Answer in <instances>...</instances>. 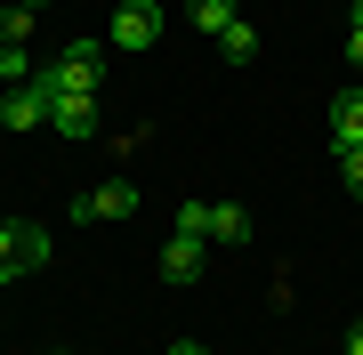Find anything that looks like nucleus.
<instances>
[{"label": "nucleus", "instance_id": "obj_1", "mask_svg": "<svg viewBox=\"0 0 363 355\" xmlns=\"http://www.w3.org/2000/svg\"><path fill=\"white\" fill-rule=\"evenodd\" d=\"M97 65H105V40H73L65 57H49L33 81L49 89V113H57V97H97Z\"/></svg>", "mask_w": 363, "mask_h": 355}, {"label": "nucleus", "instance_id": "obj_2", "mask_svg": "<svg viewBox=\"0 0 363 355\" xmlns=\"http://www.w3.org/2000/svg\"><path fill=\"white\" fill-rule=\"evenodd\" d=\"M0 121H9V130H40V121H49V89H40V81L0 89Z\"/></svg>", "mask_w": 363, "mask_h": 355}, {"label": "nucleus", "instance_id": "obj_3", "mask_svg": "<svg viewBox=\"0 0 363 355\" xmlns=\"http://www.w3.org/2000/svg\"><path fill=\"white\" fill-rule=\"evenodd\" d=\"M154 40H162V9L154 0H130L113 16V49H154Z\"/></svg>", "mask_w": 363, "mask_h": 355}, {"label": "nucleus", "instance_id": "obj_4", "mask_svg": "<svg viewBox=\"0 0 363 355\" xmlns=\"http://www.w3.org/2000/svg\"><path fill=\"white\" fill-rule=\"evenodd\" d=\"M130 210H138V186H130V178H105L97 194L73 202V218H130Z\"/></svg>", "mask_w": 363, "mask_h": 355}, {"label": "nucleus", "instance_id": "obj_5", "mask_svg": "<svg viewBox=\"0 0 363 355\" xmlns=\"http://www.w3.org/2000/svg\"><path fill=\"white\" fill-rule=\"evenodd\" d=\"M347 145H363V89L331 97V154H347Z\"/></svg>", "mask_w": 363, "mask_h": 355}, {"label": "nucleus", "instance_id": "obj_6", "mask_svg": "<svg viewBox=\"0 0 363 355\" xmlns=\"http://www.w3.org/2000/svg\"><path fill=\"white\" fill-rule=\"evenodd\" d=\"M202 275V235H169L162 242V283H194Z\"/></svg>", "mask_w": 363, "mask_h": 355}, {"label": "nucleus", "instance_id": "obj_7", "mask_svg": "<svg viewBox=\"0 0 363 355\" xmlns=\"http://www.w3.org/2000/svg\"><path fill=\"white\" fill-rule=\"evenodd\" d=\"M97 121H105V113H97V97H57L49 130H57V137H97Z\"/></svg>", "mask_w": 363, "mask_h": 355}, {"label": "nucleus", "instance_id": "obj_8", "mask_svg": "<svg viewBox=\"0 0 363 355\" xmlns=\"http://www.w3.org/2000/svg\"><path fill=\"white\" fill-rule=\"evenodd\" d=\"M210 242H250V210L242 202H210Z\"/></svg>", "mask_w": 363, "mask_h": 355}, {"label": "nucleus", "instance_id": "obj_9", "mask_svg": "<svg viewBox=\"0 0 363 355\" xmlns=\"http://www.w3.org/2000/svg\"><path fill=\"white\" fill-rule=\"evenodd\" d=\"M218 49L234 57V65H250V57H259V25H250V16H234V25L218 33Z\"/></svg>", "mask_w": 363, "mask_h": 355}, {"label": "nucleus", "instance_id": "obj_10", "mask_svg": "<svg viewBox=\"0 0 363 355\" xmlns=\"http://www.w3.org/2000/svg\"><path fill=\"white\" fill-rule=\"evenodd\" d=\"M186 9H194V25H202V33H226L234 16H242L234 0H186Z\"/></svg>", "mask_w": 363, "mask_h": 355}, {"label": "nucleus", "instance_id": "obj_11", "mask_svg": "<svg viewBox=\"0 0 363 355\" xmlns=\"http://www.w3.org/2000/svg\"><path fill=\"white\" fill-rule=\"evenodd\" d=\"M49 235H40V226H25V218H16V259H25V266H49Z\"/></svg>", "mask_w": 363, "mask_h": 355}, {"label": "nucleus", "instance_id": "obj_12", "mask_svg": "<svg viewBox=\"0 0 363 355\" xmlns=\"http://www.w3.org/2000/svg\"><path fill=\"white\" fill-rule=\"evenodd\" d=\"M16 275H33V266L16 259V218H0V283H16Z\"/></svg>", "mask_w": 363, "mask_h": 355}, {"label": "nucleus", "instance_id": "obj_13", "mask_svg": "<svg viewBox=\"0 0 363 355\" xmlns=\"http://www.w3.org/2000/svg\"><path fill=\"white\" fill-rule=\"evenodd\" d=\"M0 40L25 49V40H33V9H16V0H9V9H0Z\"/></svg>", "mask_w": 363, "mask_h": 355}, {"label": "nucleus", "instance_id": "obj_14", "mask_svg": "<svg viewBox=\"0 0 363 355\" xmlns=\"http://www.w3.org/2000/svg\"><path fill=\"white\" fill-rule=\"evenodd\" d=\"M40 65H33V57L25 49H9V40H0V81H9V89H16V81H33Z\"/></svg>", "mask_w": 363, "mask_h": 355}, {"label": "nucleus", "instance_id": "obj_15", "mask_svg": "<svg viewBox=\"0 0 363 355\" xmlns=\"http://www.w3.org/2000/svg\"><path fill=\"white\" fill-rule=\"evenodd\" d=\"M178 235H202L210 242V202H186V210H178Z\"/></svg>", "mask_w": 363, "mask_h": 355}, {"label": "nucleus", "instance_id": "obj_16", "mask_svg": "<svg viewBox=\"0 0 363 355\" xmlns=\"http://www.w3.org/2000/svg\"><path fill=\"white\" fill-rule=\"evenodd\" d=\"M339 178H347V194L363 202V145H347V154H339Z\"/></svg>", "mask_w": 363, "mask_h": 355}, {"label": "nucleus", "instance_id": "obj_17", "mask_svg": "<svg viewBox=\"0 0 363 355\" xmlns=\"http://www.w3.org/2000/svg\"><path fill=\"white\" fill-rule=\"evenodd\" d=\"M347 65L363 73V0H355V16H347Z\"/></svg>", "mask_w": 363, "mask_h": 355}, {"label": "nucleus", "instance_id": "obj_18", "mask_svg": "<svg viewBox=\"0 0 363 355\" xmlns=\"http://www.w3.org/2000/svg\"><path fill=\"white\" fill-rule=\"evenodd\" d=\"M169 355H210V347H194V339H178V347H169Z\"/></svg>", "mask_w": 363, "mask_h": 355}, {"label": "nucleus", "instance_id": "obj_19", "mask_svg": "<svg viewBox=\"0 0 363 355\" xmlns=\"http://www.w3.org/2000/svg\"><path fill=\"white\" fill-rule=\"evenodd\" d=\"M347 355H363V323H355V331H347Z\"/></svg>", "mask_w": 363, "mask_h": 355}, {"label": "nucleus", "instance_id": "obj_20", "mask_svg": "<svg viewBox=\"0 0 363 355\" xmlns=\"http://www.w3.org/2000/svg\"><path fill=\"white\" fill-rule=\"evenodd\" d=\"M16 9H33V16H40V9H49V0H16Z\"/></svg>", "mask_w": 363, "mask_h": 355}, {"label": "nucleus", "instance_id": "obj_21", "mask_svg": "<svg viewBox=\"0 0 363 355\" xmlns=\"http://www.w3.org/2000/svg\"><path fill=\"white\" fill-rule=\"evenodd\" d=\"M57 355H65V347H57Z\"/></svg>", "mask_w": 363, "mask_h": 355}]
</instances>
